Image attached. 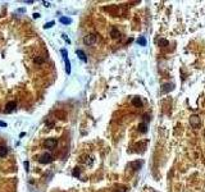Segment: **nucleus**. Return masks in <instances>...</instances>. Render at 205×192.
I'll return each mask as SVG.
<instances>
[{"label": "nucleus", "instance_id": "2eb2a0df", "mask_svg": "<svg viewBox=\"0 0 205 192\" xmlns=\"http://www.w3.org/2000/svg\"><path fill=\"white\" fill-rule=\"evenodd\" d=\"M133 105H141V100H140V97H136V99H133Z\"/></svg>", "mask_w": 205, "mask_h": 192}, {"label": "nucleus", "instance_id": "f8f14e48", "mask_svg": "<svg viewBox=\"0 0 205 192\" xmlns=\"http://www.w3.org/2000/svg\"><path fill=\"white\" fill-rule=\"evenodd\" d=\"M141 164H142L141 161H135V163H132V164H131V167H132L133 169H135V170H139V169L141 168Z\"/></svg>", "mask_w": 205, "mask_h": 192}, {"label": "nucleus", "instance_id": "0eeeda50", "mask_svg": "<svg viewBox=\"0 0 205 192\" xmlns=\"http://www.w3.org/2000/svg\"><path fill=\"white\" fill-rule=\"evenodd\" d=\"M173 87H174V84H173V83H167V84H164V86H163V92H169V91H172Z\"/></svg>", "mask_w": 205, "mask_h": 192}, {"label": "nucleus", "instance_id": "dca6fc26", "mask_svg": "<svg viewBox=\"0 0 205 192\" xmlns=\"http://www.w3.org/2000/svg\"><path fill=\"white\" fill-rule=\"evenodd\" d=\"M139 129H140L141 132H146V124H140Z\"/></svg>", "mask_w": 205, "mask_h": 192}, {"label": "nucleus", "instance_id": "4468645a", "mask_svg": "<svg viewBox=\"0 0 205 192\" xmlns=\"http://www.w3.org/2000/svg\"><path fill=\"white\" fill-rule=\"evenodd\" d=\"M54 23H55V22H54V21L49 22V23H46L45 26H44V28H51V27H53V26H54Z\"/></svg>", "mask_w": 205, "mask_h": 192}, {"label": "nucleus", "instance_id": "6e6552de", "mask_svg": "<svg viewBox=\"0 0 205 192\" xmlns=\"http://www.w3.org/2000/svg\"><path fill=\"white\" fill-rule=\"evenodd\" d=\"M77 55L79 56V59L82 61H87V58H86V54L82 51V50H77Z\"/></svg>", "mask_w": 205, "mask_h": 192}, {"label": "nucleus", "instance_id": "20e7f679", "mask_svg": "<svg viewBox=\"0 0 205 192\" xmlns=\"http://www.w3.org/2000/svg\"><path fill=\"white\" fill-rule=\"evenodd\" d=\"M58 141L55 140V138H49V140H46L45 142H44V146L47 147V149H54V147L56 146Z\"/></svg>", "mask_w": 205, "mask_h": 192}, {"label": "nucleus", "instance_id": "6ab92c4d", "mask_svg": "<svg viewBox=\"0 0 205 192\" xmlns=\"http://www.w3.org/2000/svg\"><path fill=\"white\" fill-rule=\"evenodd\" d=\"M168 44V41H166V40H162V41H160V45H167Z\"/></svg>", "mask_w": 205, "mask_h": 192}, {"label": "nucleus", "instance_id": "423d86ee", "mask_svg": "<svg viewBox=\"0 0 205 192\" xmlns=\"http://www.w3.org/2000/svg\"><path fill=\"white\" fill-rule=\"evenodd\" d=\"M17 108V102L16 101H10V102H8V104L5 105V111L7 113H10V111H13Z\"/></svg>", "mask_w": 205, "mask_h": 192}, {"label": "nucleus", "instance_id": "39448f33", "mask_svg": "<svg viewBox=\"0 0 205 192\" xmlns=\"http://www.w3.org/2000/svg\"><path fill=\"white\" fill-rule=\"evenodd\" d=\"M190 123L192 127H199L200 126V118L197 115H192V117L190 118Z\"/></svg>", "mask_w": 205, "mask_h": 192}, {"label": "nucleus", "instance_id": "aec40b11", "mask_svg": "<svg viewBox=\"0 0 205 192\" xmlns=\"http://www.w3.org/2000/svg\"><path fill=\"white\" fill-rule=\"evenodd\" d=\"M0 127H7V123H5V122H1V120H0Z\"/></svg>", "mask_w": 205, "mask_h": 192}, {"label": "nucleus", "instance_id": "ddd939ff", "mask_svg": "<svg viewBox=\"0 0 205 192\" xmlns=\"http://www.w3.org/2000/svg\"><path fill=\"white\" fill-rule=\"evenodd\" d=\"M119 36H121V33H119V31H118L117 28H113V30H112V37L117 38V37H119Z\"/></svg>", "mask_w": 205, "mask_h": 192}, {"label": "nucleus", "instance_id": "412c9836", "mask_svg": "<svg viewBox=\"0 0 205 192\" xmlns=\"http://www.w3.org/2000/svg\"><path fill=\"white\" fill-rule=\"evenodd\" d=\"M33 18H40V14L39 13H33Z\"/></svg>", "mask_w": 205, "mask_h": 192}, {"label": "nucleus", "instance_id": "a211bd4d", "mask_svg": "<svg viewBox=\"0 0 205 192\" xmlns=\"http://www.w3.org/2000/svg\"><path fill=\"white\" fill-rule=\"evenodd\" d=\"M28 167H30L28 161H24V168H26V170H28Z\"/></svg>", "mask_w": 205, "mask_h": 192}, {"label": "nucleus", "instance_id": "4be33fe9", "mask_svg": "<svg viewBox=\"0 0 205 192\" xmlns=\"http://www.w3.org/2000/svg\"><path fill=\"white\" fill-rule=\"evenodd\" d=\"M204 136H205V131H204Z\"/></svg>", "mask_w": 205, "mask_h": 192}, {"label": "nucleus", "instance_id": "9b49d317", "mask_svg": "<svg viewBox=\"0 0 205 192\" xmlns=\"http://www.w3.org/2000/svg\"><path fill=\"white\" fill-rule=\"evenodd\" d=\"M8 154V147H5V146H0V156H5Z\"/></svg>", "mask_w": 205, "mask_h": 192}, {"label": "nucleus", "instance_id": "f257e3e1", "mask_svg": "<svg viewBox=\"0 0 205 192\" xmlns=\"http://www.w3.org/2000/svg\"><path fill=\"white\" fill-rule=\"evenodd\" d=\"M60 53H62V55H63V59H64V63H65V72L67 73H71V63H69V60H68V54H67V50H64V49H62L60 50Z\"/></svg>", "mask_w": 205, "mask_h": 192}, {"label": "nucleus", "instance_id": "1a4fd4ad", "mask_svg": "<svg viewBox=\"0 0 205 192\" xmlns=\"http://www.w3.org/2000/svg\"><path fill=\"white\" fill-rule=\"evenodd\" d=\"M60 23H63V24H71L72 23V19L71 18H67V17H60Z\"/></svg>", "mask_w": 205, "mask_h": 192}, {"label": "nucleus", "instance_id": "f03ea898", "mask_svg": "<svg viewBox=\"0 0 205 192\" xmlns=\"http://www.w3.org/2000/svg\"><path fill=\"white\" fill-rule=\"evenodd\" d=\"M41 164H47V163H51L53 161V156L50 155V154H47V153H45V154H42L41 156H40V160H39Z\"/></svg>", "mask_w": 205, "mask_h": 192}, {"label": "nucleus", "instance_id": "f3484780", "mask_svg": "<svg viewBox=\"0 0 205 192\" xmlns=\"http://www.w3.org/2000/svg\"><path fill=\"white\" fill-rule=\"evenodd\" d=\"M62 36H63V38L65 40V41H67V42H68V44H71V40H69L68 37H67V36H65V35H62Z\"/></svg>", "mask_w": 205, "mask_h": 192}, {"label": "nucleus", "instance_id": "7ed1b4c3", "mask_svg": "<svg viewBox=\"0 0 205 192\" xmlns=\"http://www.w3.org/2000/svg\"><path fill=\"white\" fill-rule=\"evenodd\" d=\"M83 42L86 44V45H92V44L96 42V36L95 35H87V36H85Z\"/></svg>", "mask_w": 205, "mask_h": 192}, {"label": "nucleus", "instance_id": "9d476101", "mask_svg": "<svg viewBox=\"0 0 205 192\" xmlns=\"http://www.w3.org/2000/svg\"><path fill=\"white\" fill-rule=\"evenodd\" d=\"M137 44H139V45H141V46H146V38L144 37V36H140L139 38H137Z\"/></svg>", "mask_w": 205, "mask_h": 192}]
</instances>
